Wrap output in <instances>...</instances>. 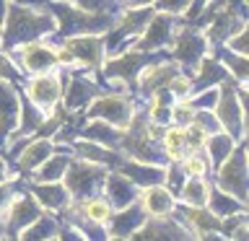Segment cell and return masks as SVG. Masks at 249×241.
I'll use <instances>...</instances> for the list:
<instances>
[{
    "instance_id": "6da1fadb",
    "label": "cell",
    "mask_w": 249,
    "mask_h": 241,
    "mask_svg": "<svg viewBox=\"0 0 249 241\" xmlns=\"http://www.w3.org/2000/svg\"><path fill=\"white\" fill-rule=\"evenodd\" d=\"M57 31L54 13L39 11L31 5L8 3L5 5V31L0 34V47H16L39 36H52Z\"/></svg>"
},
{
    "instance_id": "7a4b0ae2",
    "label": "cell",
    "mask_w": 249,
    "mask_h": 241,
    "mask_svg": "<svg viewBox=\"0 0 249 241\" xmlns=\"http://www.w3.org/2000/svg\"><path fill=\"white\" fill-rule=\"evenodd\" d=\"M62 179H65V189L70 194V200L81 202L86 197H93V194L101 192V184H104L107 179V166H101V163H93V161H70L65 174H62Z\"/></svg>"
},
{
    "instance_id": "3957f363",
    "label": "cell",
    "mask_w": 249,
    "mask_h": 241,
    "mask_svg": "<svg viewBox=\"0 0 249 241\" xmlns=\"http://www.w3.org/2000/svg\"><path fill=\"white\" fill-rule=\"evenodd\" d=\"M223 86L218 88V101H215V120L223 132H229L233 140H244L247 132V106H241L236 96L231 78H223Z\"/></svg>"
},
{
    "instance_id": "277c9868",
    "label": "cell",
    "mask_w": 249,
    "mask_h": 241,
    "mask_svg": "<svg viewBox=\"0 0 249 241\" xmlns=\"http://www.w3.org/2000/svg\"><path fill=\"white\" fill-rule=\"evenodd\" d=\"M54 13L60 16L57 29L65 31V36L73 34H93V31H104V26L109 23V16L104 13H93V11H83L75 3H54Z\"/></svg>"
},
{
    "instance_id": "5b68a950",
    "label": "cell",
    "mask_w": 249,
    "mask_h": 241,
    "mask_svg": "<svg viewBox=\"0 0 249 241\" xmlns=\"http://www.w3.org/2000/svg\"><path fill=\"white\" fill-rule=\"evenodd\" d=\"M218 184L221 192L236 197L239 202L247 205V153H244V140H239V145H233L221 166H218Z\"/></svg>"
},
{
    "instance_id": "8992f818",
    "label": "cell",
    "mask_w": 249,
    "mask_h": 241,
    "mask_svg": "<svg viewBox=\"0 0 249 241\" xmlns=\"http://www.w3.org/2000/svg\"><path fill=\"white\" fill-rule=\"evenodd\" d=\"M174 16L171 13H163V11H156L151 16V21L145 23V29L135 36V47L132 50L138 52H156L161 47H169L171 39H174Z\"/></svg>"
},
{
    "instance_id": "52a82bcc",
    "label": "cell",
    "mask_w": 249,
    "mask_h": 241,
    "mask_svg": "<svg viewBox=\"0 0 249 241\" xmlns=\"http://www.w3.org/2000/svg\"><path fill=\"white\" fill-rule=\"evenodd\" d=\"M132 114H135L132 101L127 96H117V93H112V96H99L89 106V112H86L89 120H104V122L114 124V127H120V130H124L130 124Z\"/></svg>"
},
{
    "instance_id": "ba28073f",
    "label": "cell",
    "mask_w": 249,
    "mask_h": 241,
    "mask_svg": "<svg viewBox=\"0 0 249 241\" xmlns=\"http://www.w3.org/2000/svg\"><path fill=\"white\" fill-rule=\"evenodd\" d=\"M13 54L11 57L18 60V70H26V73H47L57 65L54 60V47L52 44H44L39 39H31V42H21L13 47Z\"/></svg>"
},
{
    "instance_id": "9c48e42d",
    "label": "cell",
    "mask_w": 249,
    "mask_h": 241,
    "mask_svg": "<svg viewBox=\"0 0 249 241\" xmlns=\"http://www.w3.org/2000/svg\"><path fill=\"white\" fill-rule=\"evenodd\" d=\"M62 44L73 52V57L78 65L91 68V73L101 70V62H104V36L101 34H73L65 36Z\"/></svg>"
},
{
    "instance_id": "30bf717a",
    "label": "cell",
    "mask_w": 249,
    "mask_h": 241,
    "mask_svg": "<svg viewBox=\"0 0 249 241\" xmlns=\"http://www.w3.org/2000/svg\"><path fill=\"white\" fill-rule=\"evenodd\" d=\"M62 96V86H60V75L57 73H34V78L26 86V99L34 104L36 109H42L44 114H50L54 104Z\"/></svg>"
},
{
    "instance_id": "8fae6325",
    "label": "cell",
    "mask_w": 249,
    "mask_h": 241,
    "mask_svg": "<svg viewBox=\"0 0 249 241\" xmlns=\"http://www.w3.org/2000/svg\"><path fill=\"white\" fill-rule=\"evenodd\" d=\"M148 62V52H138V50H130V52H122L117 57H109L107 62H101V70L109 81H120V83H132Z\"/></svg>"
},
{
    "instance_id": "7c38bea8",
    "label": "cell",
    "mask_w": 249,
    "mask_h": 241,
    "mask_svg": "<svg viewBox=\"0 0 249 241\" xmlns=\"http://www.w3.org/2000/svg\"><path fill=\"white\" fill-rule=\"evenodd\" d=\"M174 42V50H171V57L177 62H182L184 68L195 70L197 68V62L205 57V47H208V39L200 34V31L195 29H184L182 34L177 39H171Z\"/></svg>"
},
{
    "instance_id": "4fadbf2b",
    "label": "cell",
    "mask_w": 249,
    "mask_h": 241,
    "mask_svg": "<svg viewBox=\"0 0 249 241\" xmlns=\"http://www.w3.org/2000/svg\"><path fill=\"white\" fill-rule=\"evenodd\" d=\"M42 213V207H39V202L34 200V194H23V197H16L13 194V200H11V205H8L5 210V233H11V236H16L23 225H29L34 218Z\"/></svg>"
},
{
    "instance_id": "5bb4252c",
    "label": "cell",
    "mask_w": 249,
    "mask_h": 241,
    "mask_svg": "<svg viewBox=\"0 0 249 241\" xmlns=\"http://www.w3.org/2000/svg\"><path fill=\"white\" fill-rule=\"evenodd\" d=\"M101 189H104V194H107L104 200L112 205V210H122V207H127L130 202L138 200L135 182H130V179L117 169L107 171V179H104V184H101Z\"/></svg>"
},
{
    "instance_id": "9a60e30c",
    "label": "cell",
    "mask_w": 249,
    "mask_h": 241,
    "mask_svg": "<svg viewBox=\"0 0 249 241\" xmlns=\"http://www.w3.org/2000/svg\"><path fill=\"white\" fill-rule=\"evenodd\" d=\"M145 210L140 207V202L135 200V202H130L127 207H122L120 213H112L109 215V221L104 223V225H109V231H107V239H127L135 228H140L143 225V221H145Z\"/></svg>"
},
{
    "instance_id": "2e32d148",
    "label": "cell",
    "mask_w": 249,
    "mask_h": 241,
    "mask_svg": "<svg viewBox=\"0 0 249 241\" xmlns=\"http://www.w3.org/2000/svg\"><path fill=\"white\" fill-rule=\"evenodd\" d=\"M138 202H140V207L145 210L148 218L174 213V192L163 184H148L145 189L138 194Z\"/></svg>"
},
{
    "instance_id": "e0dca14e",
    "label": "cell",
    "mask_w": 249,
    "mask_h": 241,
    "mask_svg": "<svg viewBox=\"0 0 249 241\" xmlns=\"http://www.w3.org/2000/svg\"><path fill=\"white\" fill-rule=\"evenodd\" d=\"M156 13V8H151V5H140V8H127L124 5L122 8V13H120V18H117V23H114V34H112V42H117L120 36H138L140 31L145 29V23L151 21V16Z\"/></svg>"
},
{
    "instance_id": "ac0fdd59",
    "label": "cell",
    "mask_w": 249,
    "mask_h": 241,
    "mask_svg": "<svg viewBox=\"0 0 249 241\" xmlns=\"http://www.w3.org/2000/svg\"><path fill=\"white\" fill-rule=\"evenodd\" d=\"M21 112V96L13 91V86L0 78V135H8L18 124Z\"/></svg>"
},
{
    "instance_id": "d6986e66",
    "label": "cell",
    "mask_w": 249,
    "mask_h": 241,
    "mask_svg": "<svg viewBox=\"0 0 249 241\" xmlns=\"http://www.w3.org/2000/svg\"><path fill=\"white\" fill-rule=\"evenodd\" d=\"M34 200L39 202L42 210H60V207H68L70 205V194L68 189L62 187L60 182H44V184H36V189H31Z\"/></svg>"
},
{
    "instance_id": "ffe728a7",
    "label": "cell",
    "mask_w": 249,
    "mask_h": 241,
    "mask_svg": "<svg viewBox=\"0 0 249 241\" xmlns=\"http://www.w3.org/2000/svg\"><path fill=\"white\" fill-rule=\"evenodd\" d=\"M177 73V65H171V62H161V65H151V68H140L138 73V88L143 96H148L151 91L161 88V86L169 83V78Z\"/></svg>"
},
{
    "instance_id": "44dd1931",
    "label": "cell",
    "mask_w": 249,
    "mask_h": 241,
    "mask_svg": "<svg viewBox=\"0 0 249 241\" xmlns=\"http://www.w3.org/2000/svg\"><path fill=\"white\" fill-rule=\"evenodd\" d=\"M70 163V151L65 153H57L52 151L47 158L36 166V174H34V184H44V182H62V174H65Z\"/></svg>"
},
{
    "instance_id": "7402d4cb",
    "label": "cell",
    "mask_w": 249,
    "mask_h": 241,
    "mask_svg": "<svg viewBox=\"0 0 249 241\" xmlns=\"http://www.w3.org/2000/svg\"><path fill=\"white\" fill-rule=\"evenodd\" d=\"M91 99H96V86L86 78H70V86L65 88V109L70 112H78V109H86Z\"/></svg>"
},
{
    "instance_id": "603a6c76",
    "label": "cell",
    "mask_w": 249,
    "mask_h": 241,
    "mask_svg": "<svg viewBox=\"0 0 249 241\" xmlns=\"http://www.w3.org/2000/svg\"><path fill=\"white\" fill-rule=\"evenodd\" d=\"M179 197L187 207H205L208 205V194H210V187L202 176H187L182 187H179Z\"/></svg>"
},
{
    "instance_id": "cb8c5ba5",
    "label": "cell",
    "mask_w": 249,
    "mask_h": 241,
    "mask_svg": "<svg viewBox=\"0 0 249 241\" xmlns=\"http://www.w3.org/2000/svg\"><path fill=\"white\" fill-rule=\"evenodd\" d=\"M195 73H197V81H192V88H195V91L210 88V86L221 83L223 78H229V73H226L223 65H218L215 60H208V57H202V60L197 62ZM195 91H192V93H195Z\"/></svg>"
},
{
    "instance_id": "d4e9b609",
    "label": "cell",
    "mask_w": 249,
    "mask_h": 241,
    "mask_svg": "<svg viewBox=\"0 0 249 241\" xmlns=\"http://www.w3.org/2000/svg\"><path fill=\"white\" fill-rule=\"evenodd\" d=\"M52 151H54L52 138H39V140H34V143L26 145V148H23V153L18 155V169H21V171H31V169H36L39 163H42V161H44Z\"/></svg>"
},
{
    "instance_id": "484cf974",
    "label": "cell",
    "mask_w": 249,
    "mask_h": 241,
    "mask_svg": "<svg viewBox=\"0 0 249 241\" xmlns=\"http://www.w3.org/2000/svg\"><path fill=\"white\" fill-rule=\"evenodd\" d=\"M83 138L91 140V143H99V145H109V148H117L122 140V130L114 127V124H109L104 120H96L91 122L89 127L83 130Z\"/></svg>"
},
{
    "instance_id": "4316f807",
    "label": "cell",
    "mask_w": 249,
    "mask_h": 241,
    "mask_svg": "<svg viewBox=\"0 0 249 241\" xmlns=\"http://www.w3.org/2000/svg\"><path fill=\"white\" fill-rule=\"evenodd\" d=\"M78 210H81V215H83V221H89V223H96V225H104L109 221V215L114 213L112 205L104 200V197H99V194H93V197H86L78 202Z\"/></svg>"
},
{
    "instance_id": "83f0119b",
    "label": "cell",
    "mask_w": 249,
    "mask_h": 241,
    "mask_svg": "<svg viewBox=\"0 0 249 241\" xmlns=\"http://www.w3.org/2000/svg\"><path fill=\"white\" fill-rule=\"evenodd\" d=\"M233 145H236V140H233L229 132H223V130L213 132V135L208 138V143H205V148L210 151V166L213 169L221 166V163L229 158V153L233 151Z\"/></svg>"
},
{
    "instance_id": "f1b7e54d",
    "label": "cell",
    "mask_w": 249,
    "mask_h": 241,
    "mask_svg": "<svg viewBox=\"0 0 249 241\" xmlns=\"http://www.w3.org/2000/svg\"><path fill=\"white\" fill-rule=\"evenodd\" d=\"M75 151H78L81 158L101 163V166H114V163H120V158L114 155V151H109L107 145L91 143V140H81V143H75Z\"/></svg>"
},
{
    "instance_id": "f546056e",
    "label": "cell",
    "mask_w": 249,
    "mask_h": 241,
    "mask_svg": "<svg viewBox=\"0 0 249 241\" xmlns=\"http://www.w3.org/2000/svg\"><path fill=\"white\" fill-rule=\"evenodd\" d=\"M210 207V213L218 215V218H226V215H231V210L236 207V210H244V202H239L236 197H231V194H226L221 189H210L208 194V205Z\"/></svg>"
},
{
    "instance_id": "4dcf8cb0",
    "label": "cell",
    "mask_w": 249,
    "mask_h": 241,
    "mask_svg": "<svg viewBox=\"0 0 249 241\" xmlns=\"http://www.w3.org/2000/svg\"><path fill=\"white\" fill-rule=\"evenodd\" d=\"M208 138H210V132L202 127L200 122H190L184 127V143H187V151H202L205 148V143H208Z\"/></svg>"
},
{
    "instance_id": "1f68e13d",
    "label": "cell",
    "mask_w": 249,
    "mask_h": 241,
    "mask_svg": "<svg viewBox=\"0 0 249 241\" xmlns=\"http://www.w3.org/2000/svg\"><path fill=\"white\" fill-rule=\"evenodd\" d=\"M223 68H229L226 73H231V78H236L239 83H247V54H236L229 50L223 54Z\"/></svg>"
},
{
    "instance_id": "d6a6232c",
    "label": "cell",
    "mask_w": 249,
    "mask_h": 241,
    "mask_svg": "<svg viewBox=\"0 0 249 241\" xmlns=\"http://www.w3.org/2000/svg\"><path fill=\"white\" fill-rule=\"evenodd\" d=\"M174 166H182V174L184 176H205L208 158H202V155L195 151V153H187L179 163H174Z\"/></svg>"
},
{
    "instance_id": "836d02e7",
    "label": "cell",
    "mask_w": 249,
    "mask_h": 241,
    "mask_svg": "<svg viewBox=\"0 0 249 241\" xmlns=\"http://www.w3.org/2000/svg\"><path fill=\"white\" fill-rule=\"evenodd\" d=\"M166 88L174 93V96H179V99H187V96H192V78H190V73H174L169 78V83H166Z\"/></svg>"
},
{
    "instance_id": "e575fe53",
    "label": "cell",
    "mask_w": 249,
    "mask_h": 241,
    "mask_svg": "<svg viewBox=\"0 0 249 241\" xmlns=\"http://www.w3.org/2000/svg\"><path fill=\"white\" fill-rule=\"evenodd\" d=\"M195 112H197V109H195L190 101H179V104H171V122L187 127V124L195 120Z\"/></svg>"
},
{
    "instance_id": "d590c367",
    "label": "cell",
    "mask_w": 249,
    "mask_h": 241,
    "mask_svg": "<svg viewBox=\"0 0 249 241\" xmlns=\"http://www.w3.org/2000/svg\"><path fill=\"white\" fill-rule=\"evenodd\" d=\"M195 0H153V8L156 11H163V13H184Z\"/></svg>"
},
{
    "instance_id": "8d00e7d4",
    "label": "cell",
    "mask_w": 249,
    "mask_h": 241,
    "mask_svg": "<svg viewBox=\"0 0 249 241\" xmlns=\"http://www.w3.org/2000/svg\"><path fill=\"white\" fill-rule=\"evenodd\" d=\"M226 44H229V50H231V52L247 54V26H241L239 31H233V34L226 39Z\"/></svg>"
},
{
    "instance_id": "74e56055",
    "label": "cell",
    "mask_w": 249,
    "mask_h": 241,
    "mask_svg": "<svg viewBox=\"0 0 249 241\" xmlns=\"http://www.w3.org/2000/svg\"><path fill=\"white\" fill-rule=\"evenodd\" d=\"M11 200H13V187H11V179H8V182L0 184V221H3V215H5L8 205H11Z\"/></svg>"
},
{
    "instance_id": "f35d334b",
    "label": "cell",
    "mask_w": 249,
    "mask_h": 241,
    "mask_svg": "<svg viewBox=\"0 0 249 241\" xmlns=\"http://www.w3.org/2000/svg\"><path fill=\"white\" fill-rule=\"evenodd\" d=\"M16 73H18V65H13L8 54H0V78L11 81V78H16Z\"/></svg>"
},
{
    "instance_id": "ab89813d",
    "label": "cell",
    "mask_w": 249,
    "mask_h": 241,
    "mask_svg": "<svg viewBox=\"0 0 249 241\" xmlns=\"http://www.w3.org/2000/svg\"><path fill=\"white\" fill-rule=\"evenodd\" d=\"M54 60H57V65H78L75 57H73V52H70L65 44L54 47Z\"/></svg>"
},
{
    "instance_id": "60d3db41",
    "label": "cell",
    "mask_w": 249,
    "mask_h": 241,
    "mask_svg": "<svg viewBox=\"0 0 249 241\" xmlns=\"http://www.w3.org/2000/svg\"><path fill=\"white\" fill-rule=\"evenodd\" d=\"M68 3H75V5H81L83 11H93V13L104 11V0H68Z\"/></svg>"
},
{
    "instance_id": "b9f144b4",
    "label": "cell",
    "mask_w": 249,
    "mask_h": 241,
    "mask_svg": "<svg viewBox=\"0 0 249 241\" xmlns=\"http://www.w3.org/2000/svg\"><path fill=\"white\" fill-rule=\"evenodd\" d=\"M229 239H231V241H244V239H247V221H244V223H239L236 228L229 233Z\"/></svg>"
},
{
    "instance_id": "7bdbcfd3",
    "label": "cell",
    "mask_w": 249,
    "mask_h": 241,
    "mask_svg": "<svg viewBox=\"0 0 249 241\" xmlns=\"http://www.w3.org/2000/svg\"><path fill=\"white\" fill-rule=\"evenodd\" d=\"M8 179H13V176L8 174V166H5L3 155H0V184H3V182H8Z\"/></svg>"
},
{
    "instance_id": "ee69618b",
    "label": "cell",
    "mask_w": 249,
    "mask_h": 241,
    "mask_svg": "<svg viewBox=\"0 0 249 241\" xmlns=\"http://www.w3.org/2000/svg\"><path fill=\"white\" fill-rule=\"evenodd\" d=\"M127 8H140V5H153V0H124Z\"/></svg>"
},
{
    "instance_id": "f6af8a7d",
    "label": "cell",
    "mask_w": 249,
    "mask_h": 241,
    "mask_svg": "<svg viewBox=\"0 0 249 241\" xmlns=\"http://www.w3.org/2000/svg\"><path fill=\"white\" fill-rule=\"evenodd\" d=\"M5 5H8L5 0H0V23H3V16H5Z\"/></svg>"
},
{
    "instance_id": "bcb514c9",
    "label": "cell",
    "mask_w": 249,
    "mask_h": 241,
    "mask_svg": "<svg viewBox=\"0 0 249 241\" xmlns=\"http://www.w3.org/2000/svg\"><path fill=\"white\" fill-rule=\"evenodd\" d=\"M3 233H5V228H3V221H0V239H3Z\"/></svg>"
}]
</instances>
